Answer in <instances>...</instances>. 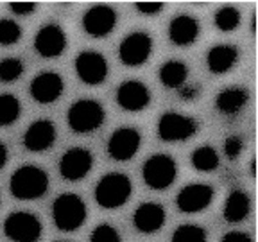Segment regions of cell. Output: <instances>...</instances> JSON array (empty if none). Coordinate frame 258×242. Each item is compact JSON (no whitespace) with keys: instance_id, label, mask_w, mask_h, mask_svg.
Returning a JSON list of instances; mask_svg holds the SVG:
<instances>
[{"instance_id":"obj_1","label":"cell","mask_w":258,"mask_h":242,"mask_svg":"<svg viewBox=\"0 0 258 242\" xmlns=\"http://www.w3.org/2000/svg\"><path fill=\"white\" fill-rule=\"evenodd\" d=\"M48 189V176L36 165H24L16 169L9 182V190L20 201H32L41 198Z\"/></svg>"},{"instance_id":"obj_2","label":"cell","mask_w":258,"mask_h":242,"mask_svg":"<svg viewBox=\"0 0 258 242\" xmlns=\"http://www.w3.org/2000/svg\"><path fill=\"white\" fill-rule=\"evenodd\" d=\"M131 192H133V185L125 174L109 172L97 183L95 201L106 210L120 208L131 198Z\"/></svg>"},{"instance_id":"obj_3","label":"cell","mask_w":258,"mask_h":242,"mask_svg":"<svg viewBox=\"0 0 258 242\" xmlns=\"http://www.w3.org/2000/svg\"><path fill=\"white\" fill-rule=\"evenodd\" d=\"M52 219L61 231H76L86 221V205L76 194H61L52 205Z\"/></svg>"},{"instance_id":"obj_4","label":"cell","mask_w":258,"mask_h":242,"mask_svg":"<svg viewBox=\"0 0 258 242\" xmlns=\"http://www.w3.org/2000/svg\"><path fill=\"white\" fill-rule=\"evenodd\" d=\"M104 108L101 102L92 101V99H81L76 101L69 108V126L72 131L79 135L92 133L95 129H99L104 122Z\"/></svg>"},{"instance_id":"obj_5","label":"cell","mask_w":258,"mask_h":242,"mask_svg":"<svg viewBox=\"0 0 258 242\" xmlns=\"http://www.w3.org/2000/svg\"><path fill=\"white\" fill-rule=\"evenodd\" d=\"M177 174L176 161L167 154H153L142 169L145 185L153 190H165L174 183Z\"/></svg>"},{"instance_id":"obj_6","label":"cell","mask_w":258,"mask_h":242,"mask_svg":"<svg viewBox=\"0 0 258 242\" xmlns=\"http://www.w3.org/2000/svg\"><path fill=\"white\" fill-rule=\"evenodd\" d=\"M4 233L13 242H38L43 226L31 212H13L4 222Z\"/></svg>"},{"instance_id":"obj_7","label":"cell","mask_w":258,"mask_h":242,"mask_svg":"<svg viewBox=\"0 0 258 242\" xmlns=\"http://www.w3.org/2000/svg\"><path fill=\"white\" fill-rule=\"evenodd\" d=\"M198 120L181 113L167 111L158 122V137L163 142H183L198 133Z\"/></svg>"},{"instance_id":"obj_8","label":"cell","mask_w":258,"mask_h":242,"mask_svg":"<svg viewBox=\"0 0 258 242\" xmlns=\"http://www.w3.org/2000/svg\"><path fill=\"white\" fill-rule=\"evenodd\" d=\"M153 52V38L147 32H131L122 40L118 47L120 61L127 67H140L149 59Z\"/></svg>"},{"instance_id":"obj_9","label":"cell","mask_w":258,"mask_h":242,"mask_svg":"<svg viewBox=\"0 0 258 242\" xmlns=\"http://www.w3.org/2000/svg\"><path fill=\"white\" fill-rule=\"evenodd\" d=\"M76 72L85 85H102L108 77V61L101 52L85 50L76 57Z\"/></svg>"},{"instance_id":"obj_10","label":"cell","mask_w":258,"mask_h":242,"mask_svg":"<svg viewBox=\"0 0 258 242\" xmlns=\"http://www.w3.org/2000/svg\"><path fill=\"white\" fill-rule=\"evenodd\" d=\"M214 201V189L205 183H192L179 190L176 205L183 214H198L208 208Z\"/></svg>"},{"instance_id":"obj_11","label":"cell","mask_w":258,"mask_h":242,"mask_svg":"<svg viewBox=\"0 0 258 242\" xmlns=\"http://www.w3.org/2000/svg\"><path fill=\"white\" fill-rule=\"evenodd\" d=\"M93 167V156L88 149L83 147H72L61 156L59 172L69 182H79Z\"/></svg>"},{"instance_id":"obj_12","label":"cell","mask_w":258,"mask_h":242,"mask_svg":"<svg viewBox=\"0 0 258 242\" xmlns=\"http://www.w3.org/2000/svg\"><path fill=\"white\" fill-rule=\"evenodd\" d=\"M142 137L135 128H120L109 137L108 154L117 161H127L138 153Z\"/></svg>"},{"instance_id":"obj_13","label":"cell","mask_w":258,"mask_h":242,"mask_svg":"<svg viewBox=\"0 0 258 242\" xmlns=\"http://www.w3.org/2000/svg\"><path fill=\"white\" fill-rule=\"evenodd\" d=\"M117 25V13L109 6H93L83 16V29L93 38H104Z\"/></svg>"},{"instance_id":"obj_14","label":"cell","mask_w":258,"mask_h":242,"mask_svg":"<svg viewBox=\"0 0 258 242\" xmlns=\"http://www.w3.org/2000/svg\"><path fill=\"white\" fill-rule=\"evenodd\" d=\"M34 48L41 57H59L67 48V34L56 24H48L38 31Z\"/></svg>"},{"instance_id":"obj_15","label":"cell","mask_w":258,"mask_h":242,"mask_svg":"<svg viewBox=\"0 0 258 242\" xmlns=\"http://www.w3.org/2000/svg\"><path fill=\"white\" fill-rule=\"evenodd\" d=\"M117 102L125 111H142L149 106L151 92L140 81H124L117 88Z\"/></svg>"},{"instance_id":"obj_16","label":"cell","mask_w":258,"mask_h":242,"mask_svg":"<svg viewBox=\"0 0 258 242\" xmlns=\"http://www.w3.org/2000/svg\"><path fill=\"white\" fill-rule=\"evenodd\" d=\"M54 142H56V126L52 120H47V118L32 122L24 135L25 149L31 153H43L52 147Z\"/></svg>"},{"instance_id":"obj_17","label":"cell","mask_w":258,"mask_h":242,"mask_svg":"<svg viewBox=\"0 0 258 242\" xmlns=\"http://www.w3.org/2000/svg\"><path fill=\"white\" fill-rule=\"evenodd\" d=\"M63 79L56 72H41L31 83V97L40 104H52L63 93Z\"/></svg>"},{"instance_id":"obj_18","label":"cell","mask_w":258,"mask_h":242,"mask_svg":"<svg viewBox=\"0 0 258 242\" xmlns=\"http://www.w3.org/2000/svg\"><path fill=\"white\" fill-rule=\"evenodd\" d=\"M133 224L142 233H154L165 224V210L158 203H144L135 210Z\"/></svg>"},{"instance_id":"obj_19","label":"cell","mask_w":258,"mask_h":242,"mask_svg":"<svg viewBox=\"0 0 258 242\" xmlns=\"http://www.w3.org/2000/svg\"><path fill=\"white\" fill-rule=\"evenodd\" d=\"M199 36V22L190 15H177L169 24V38L177 47H188Z\"/></svg>"},{"instance_id":"obj_20","label":"cell","mask_w":258,"mask_h":242,"mask_svg":"<svg viewBox=\"0 0 258 242\" xmlns=\"http://www.w3.org/2000/svg\"><path fill=\"white\" fill-rule=\"evenodd\" d=\"M238 61V48L235 45H215L208 50L206 65L212 74H226L233 69Z\"/></svg>"},{"instance_id":"obj_21","label":"cell","mask_w":258,"mask_h":242,"mask_svg":"<svg viewBox=\"0 0 258 242\" xmlns=\"http://www.w3.org/2000/svg\"><path fill=\"white\" fill-rule=\"evenodd\" d=\"M247 93L246 88L242 86H228L222 92H219L217 99H215V106L222 115H237L247 102Z\"/></svg>"},{"instance_id":"obj_22","label":"cell","mask_w":258,"mask_h":242,"mask_svg":"<svg viewBox=\"0 0 258 242\" xmlns=\"http://www.w3.org/2000/svg\"><path fill=\"white\" fill-rule=\"evenodd\" d=\"M251 201L249 196L242 190H233L224 203V219L228 222H242L249 215Z\"/></svg>"},{"instance_id":"obj_23","label":"cell","mask_w":258,"mask_h":242,"mask_svg":"<svg viewBox=\"0 0 258 242\" xmlns=\"http://www.w3.org/2000/svg\"><path fill=\"white\" fill-rule=\"evenodd\" d=\"M188 77V67L183 61L170 59L161 65L160 69V81L165 88H181Z\"/></svg>"},{"instance_id":"obj_24","label":"cell","mask_w":258,"mask_h":242,"mask_svg":"<svg viewBox=\"0 0 258 242\" xmlns=\"http://www.w3.org/2000/svg\"><path fill=\"white\" fill-rule=\"evenodd\" d=\"M192 165L199 172H212L219 167V154L212 145H201L192 153Z\"/></svg>"},{"instance_id":"obj_25","label":"cell","mask_w":258,"mask_h":242,"mask_svg":"<svg viewBox=\"0 0 258 242\" xmlns=\"http://www.w3.org/2000/svg\"><path fill=\"white\" fill-rule=\"evenodd\" d=\"M22 111L20 101L13 93H2L0 95V128L11 126L13 122L18 120Z\"/></svg>"},{"instance_id":"obj_26","label":"cell","mask_w":258,"mask_h":242,"mask_svg":"<svg viewBox=\"0 0 258 242\" xmlns=\"http://www.w3.org/2000/svg\"><path fill=\"white\" fill-rule=\"evenodd\" d=\"M240 24V13L237 11V8L233 6H224L217 11L215 15V25L219 31L222 32H231L238 27Z\"/></svg>"},{"instance_id":"obj_27","label":"cell","mask_w":258,"mask_h":242,"mask_svg":"<svg viewBox=\"0 0 258 242\" xmlns=\"http://www.w3.org/2000/svg\"><path fill=\"white\" fill-rule=\"evenodd\" d=\"M172 242H206V230L198 224H181L172 233Z\"/></svg>"},{"instance_id":"obj_28","label":"cell","mask_w":258,"mask_h":242,"mask_svg":"<svg viewBox=\"0 0 258 242\" xmlns=\"http://www.w3.org/2000/svg\"><path fill=\"white\" fill-rule=\"evenodd\" d=\"M24 74V63L18 57H6L0 61V81L13 83Z\"/></svg>"},{"instance_id":"obj_29","label":"cell","mask_w":258,"mask_h":242,"mask_svg":"<svg viewBox=\"0 0 258 242\" xmlns=\"http://www.w3.org/2000/svg\"><path fill=\"white\" fill-rule=\"evenodd\" d=\"M22 38V29L16 22L9 20V18H2L0 20V45L9 47V45L18 43Z\"/></svg>"},{"instance_id":"obj_30","label":"cell","mask_w":258,"mask_h":242,"mask_svg":"<svg viewBox=\"0 0 258 242\" xmlns=\"http://www.w3.org/2000/svg\"><path fill=\"white\" fill-rule=\"evenodd\" d=\"M90 242H120V233L111 224H99L92 231Z\"/></svg>"},{"instance_id":"obj_31","label":"cell","mask_w":258,"mask_h":242,"mask_svg":"<svg viewBox=\"0 0 258 242\" xmlns=\"http://www.w3.org/2000/svg\"><path fill=\"white\" fill-rule=\"evenodd\" d=\"M242 149H244V142L240 137L233 135V137H228L224 142V154L228 160H237L240 156Z\"/></svg>"},{"instance_id":"obj_32","label":"cell","mask_w":258,"mask_h":242,"mask_svg":"<svg viewBox=\"0 0 258 242\" xmlns=\"http://www.w3.org/2000/svg\"><path fill=\"white\" fill-rule=\"evenodd\" d=\"M135 8H137L138 13H142V15L153 16V15L161 13L163 4H161V2H137V4H135Z\"/></svg>"},{"instance_id":"obj_33","label":"cell","mask_w":258,"mask_h":242,"mask_svg":"<svg viewBox=\"0 0 258 242\" xmlns=\"http://www.w3.org/2000/svg\"><path fill=\"white\" fill-rule=\"evenodd\" d=\"M9 8L18 16H27L36 11V4H34V2H11Z\"/></svg>"},{"instance_id":"obj_34","label":"cell","mask_w":258,"mask_h":242,"mask_svg":"<svg viewBox=\"0 0 258 242\" xmlns=\"http://www.w3.org/2000/svg\"><path fill=\"white\" fill-rule=\"evenodd\" d=\"M201 95V88L198 85H190V83H185V85L179 88V97L183 101H196L198 97Z\"/></svg>"},{"instance_id":"obj_35","label":"cell","mask_w":258,"mask_h":242,"mask_svg":"<svg viewBox=\"0 0 258 242\" xmlns=\"http://www.w3.org/2000/svg\"><path fill=\"white\" fill-rule=\"evenodd\" d=\"M221 242H253V238L244 231H230L221 238Z\"/></svg>"},{"instance_id":"obj_36","label":"cell","mask_w":258,"mask_h":242,"mask_svg":"<svg viewBox=\"0 0 258 242\" xmlns=\"http://www.w3.org/2000/svg\"><path fill=\"white\" fill-rule=\"evenodd\" d=\"M6 163H8V147L0 142V169H2Z\"/></svg>"}]
</instances>
